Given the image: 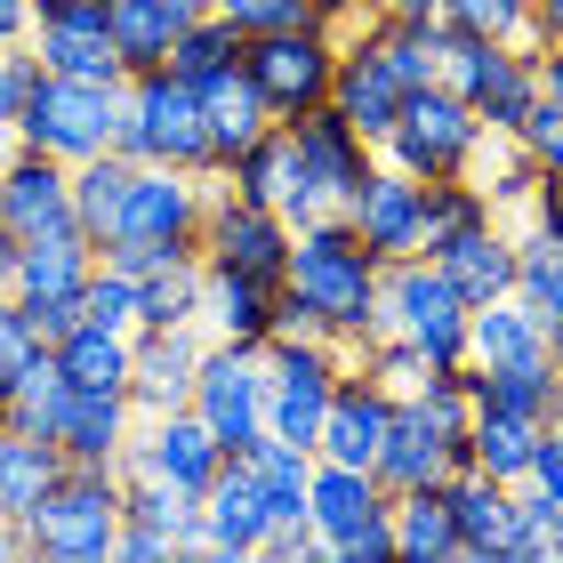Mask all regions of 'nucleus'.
Here are the masks:
<instances>
[{
    "label": "nucleus",
    "mask_w": 563,
    "mask_h": 563,
    "mask_svg": "<svg viewBox=\"0 0 563 563\" xmlns=\"http://www.w3.org/2000/svg\"><path fill=\"white\" fill-rule=\"evenodd\" d=\"M113 531H121V475L65 459V475L24 516V555L33 563H113Z\"/></svg>",
    "instance_id": "3"
},
{
    "label": "nucleus",
    "mask_w": 563,
    "mask_h": 563,
    "mask_svg": "<svg viewBox=\"0 0 563 563\" xmlns=\"http://www.w3.org/2000/svg\"><path fill=\"white\" fill-rule=\"evenodd\" d=\"M523 483H531V492H548V499H563V427L555 419L540 427V451H531V475Z\"/></svg>",
    "instance_id": "51"
},
{
    "label": "nucleus",
    "mask_w": 563,
    "mask_h": 563,
    "mask_svg": "<svg viewBox=\"0 0 563 563\" xmlns=\"http://www.w3.org/2000/svg\"><path fill=\"white\" fill-rule=\"evenodd\" d=\"M33 73H41V65H33V48H24V41H16V48H0V137H9L16 97H24V81H33Z\"/></svg>",
    "instance_id": "50"
},
{
    "label": "nucleus",
    "mask_w": 563,
    "mask_h": 563,
    "mask_svg": "<svg viewBox=\"0 0 563 563\" xmlns=\"http://www.w3.org/2000/svg\"><path fill=\"white\" fill-rule=\"evenodd\" d=\"M467 363L475 371H548L555 346H548L540 314L507 290V298H492V306H475V314H467Z\"/></svg>",
    "instance_id": "24"
},
{
    "label": "nucleus",
    "mask_w": 563,
    "mask_h": 563,
    "mask_svg": "<svg viewBox=\"0 0 563 563\" xmlns=\"http://www.w3.org/2000/svg\"><path fill=\"white\" fill-rule=\"evenodd\" d=\"M137 434V411H130V387H73V411L57 427V451L73 467H113Z\"/></svg>",
    "instance_id": "27"
},
{
    "label": "nucleus",
    "mask_w": 563,
    "mask_h": 563,
    "mask_svg": "<svg viewBox=\"0 0 563 563\" xmlns=\"http://www.w3.org/2000/svg\"><path fill=\"white\" fill-rule=\"evenodd\" d=\"M177 322H201V258L137 282V330H177Z\"/></svg>",
    "instance_id": "41"
},
{
    "label": "nucleus",
    "mask_w": 563,
    "mask_h": 563,
    "mask_svg": "<svg viewBox=\"0 0 563 563\" xmlns=\"http://www.w3.org/2000/svg\"><path fill=\"white\" fill-rule=\"evenodd\" d=\"M540 97H555V106H563V33L540 41Z\"/></svg>",
    "instance_id": "52"
},
{
    "label": "nucleus",
    "mask_w": 563,
    "mask_h": 563,
    "mask_svg": "<svg viewBox=\"0 0 563 563\" xmlns=\"http://www.w3.org/2000/svg\"><path fill=\"white\" fill-rule=\"evenodd\" d=\"M282 306L330 330L339 346H363L378 330V258L354 242L346 218H314L290 234V266H282Z\"/></svg>",
    "instance_id": "1"
},
{
    "label": "nucleus",
    "mask_w": 563,
    "mask_h": 563,
    "mask_svg": "<svg viewBox=\"0 0 563 563\" xmlns=\"http://www.w3.org/2000/svg\"><path fill=\"white\" fill-rule=\"evenodd\" d=\"M354 371H363V378H371V387L387 395V402H411V395H419V387H427V378L443 371V363H434V354H419L411 339H387V330H378V339H363V346H354Z\"/></svg>",
    "instance_id": "40"
},
{
    "label": "nucleus",
    "mask_w": 563,
    "mask_h": 563,
    "mask_svg": "<svg viewBox=\"0 0 563 563\" xmlns=\"http://www.w3.org/2000/svg\"><path fill=\"white\" fill-rule=\"evenodd\" d=\"M467 177H475V169H467ZM475 186L492 194V210L507 218V210H523V201H531V186H540V162H531L516 137H499V169H483Z\"/></svg>",
    "instance_id": "45"
},
{
    "label": "nucleus",
    "mask_w": 563,
    "mask_h": 563,
    "mask_svg": "<svg viewBox=\"0 0 563 563\" xmlns=\"http://www.w3.org/2000/svg\"><path fill=\"white\" fill-rule=\"evenodd\" d=\"M290 234H298V225L282 210L210 186V210H201V266H234V274L282 282V266H290Z\"/></svg>",
    "instance_id": "10"
},
{
    "label": "nucleus",
    "mask_w": 563,
    "mask_h": 563,
    "mask_svg": "<svg viewBox=\"0 0 563 563\" xmlns=\"http://www.w3.org/2000/svg\"><path fill=\"white\" fill-rule=\"evenodd\" d=\"M451 499V531H459V563H507V483H492L483 467H459L443 483Z\"/></svg>",
    "instance_id": "30"
},
{
    "label": "nucleus",
    "mask_w": 563,
    "mask_h": 563,
    "mask_svg": "<svg viewBox=\"0 0 563 563\" xmlns=\"http://www.w3.org/2000/svg\"><path fill=\"white\" fill-rule=\"evenodd\" d=\"M387 419H395V402L371 387L363 371H339V387H330V411L314 427V459H339V467H371L378 443H387Z\"/></svg>",
    "instance_id": "21"
},
{
    "label": "nucleus",
    "mask_w": 563,
    "mask_h": 563,
    "mask_svg": "<svg viewBox=\"0 0 563 563\" xmlns=\"http://www.w3.org/2000/svg\"><path fill=\"white\" fill-rule=\"evenodd\" d=\"M434 16H443L451 33L523 41V48H531V0H434Z\"/></svg>",
    "instance_id": "43"
},
{
    "label": "nucleus",
    "mask_w": 563,
    "mask_h": 563,
    "mask_svg": "<svg viewBox=\"0 0 563 563\" xmlns=\"http://www.w3.org/2000/svg\"><path fill=\"white\" fill-rule=\"evenodd\" d=\"M306 9H314L322 24H339V33H346L354 16H371V9H378V0H306Z\"/></svg>",
    "instance_id": "54"
},
{
    "label": "nucleus",
    "mask_w": 563,
    "mask_h": 563,
    "mask_svg": "<svg viewBox=\"0 0 563 563\" xmlns=\"http://www.w3.org/2000/svg\"><path fill=\"white\" fill-rule=\"evenodd\" d=\"M33 33V0H0V48H16Z\"/></svg>",
    "instance_id": "53"
},
{
    "label": "nucleus",
    "mask_w": 563,
    "mask_h": 563,
    "mask_svg": "<svg viewBox=\"0 0 563 563\" xmlns=\"http://www.w3.org/2000/svg\"><path fill=\"white\" fill-rule=\"evenodd\" d=\"M548 419L563 427V346H555V371H548Z\"/></svg>",
    "instance_id": "57"
},
{
    "label": "nucleus",
    "mask_w": 563,
    "mask_h": 563,
    "mask_svg": "<svg viewBox=\"0 0 563 563\" xmlns=\"http://www.w3.org/2000/svg\"><path fill=\"white\" fill-rule=\"evenodd\" d=\"M492 194L475 186V177H427V210H419V250H443L451 234H467V225H492Z\"/></svg>",
    "instance_id": "38"
},
{
    "label": "nucleus",
    "mask_w": 563,
    "mask_h": 563,
    "mask_svg": "<svg viewBox=\"0 0 563 563\" xmlns=\"http://www.w3.org/2000/svg\"><path fill=\"white\" fill-rule=\"evenodd\" d=\"M210 186L218 177H194V169H145L130 177V201H121V225L113 234H145V242H201V210H210ZM106 234V242H113ZM97 242V250H106Z\"/></svg>",
    "instance_id": "14"
},
{
    "label": "nucleus",
    "mask_w": 563,
    "mask_h": 563,
    "mask_svg": "<svg viewBox=\"0 0 563 563\" xmlns=\"http://www.w3.org/2000/svg\"><path fill=\"white\" fill-rule=\"evenodd\" d=\"M210 16H225L242 41H258V33H282V24H322L306 0H210Z\"/></svg>",
    "instance_id": "46"
},
{
    "label": "nucleus",
    "mask_w": 563,
    "mask_h": 563,
    "mask_svg": "<svg viewBox=\"0 0 563 563\" xmlns=\"http://www.w3.org/2000/svg\"><path fill=\"white\" fill-rule=\"evenodd\" d=\"M57 475H65V451H57V443H41V434L0 427V516H16V523H24Z\"/></svg>",
    "instance_id": "36"
},
{
    "label": "nucleus",
    "mask_w": 563,
    "mask_h": 563,
    "mask_svg": "<svg viewBox=\"0 0 563 563\" xmlns=\"http://www.w3.org/2000/svg\"><path fill=\"white\" fill-rule=\"evenodd\" d=\"M330 113L346 121V130H363L371 145L395 130V113H402V81L387 65H378V48L363 33H339V73H330Z\"/></svg>",
    "instance_id": "20"
},
{
    "label": "nucleus",
    "mask_w": 563,
    "mask_h": 563,
    "mask_svg": "<svg viewBox=\"0 0 563 563\" xmlns=\"http://www.w3.org/2000/svg\"><path fill=\"white\" fill-rule=\"evenodd\" d=\"M434 266H443V282L467 306H492V298H507L516 290V234L492 218V225H467V234H451L443 250H427Z\"/></svg>",
    "instance_id": "26"
},
{
    "label": "nucleus",
    "mask_w": 563,
    "mask_h": 563,
    "mask_svg": "<svg viewBox=\"0 0 563 563\" xmlns=\"http://www.w3.org/2000/svg\"><path fill=\"white\" fill-rule=\"evenodd\" d=\"M0 563H24V523L0 516Z\"/></svg>",
    "instance_id": "56"
},
{
    "label": "nucleus",
    "mask_w": 563,
    "mask_h": 563,
    "mask_svg": "<svg viewBox=\"0 0 563 563\" xmlns=\"http://www.w3.org/2000/svg\"><path fill=\"white\" fill-rule=\"evenodd\" d=\"M113 145L145 169H194V177H218V153H210V121H201V89L177 81L169 65H145L121 81V121H113Z\"/></svg>",
    "instance_id": "2"
},
{
    "label": "nucleus",
    "mask_w": 563,
    "mask_h": 563,
    "mask_svg": "<svg viewBox=\"0 0 563 563\" xmlns=\"http://www.w3.org/2000/svg\"><path fill=\"white\" fill-rule=\"evenodd\" d=\"M563 33V0H531V48Z\"/></svg>",
    "instance_id": "55"
},
{
    "label": "nucleus",
    "mask_w": 563,
    "mask_h": 563,
    "mask_svg": "<svg viewBox=\"0 0 563 563\" xmlns=\"http://www.w3.org/2000/svg\"><path fill=\"white\" fill-rule=\"evenodd\" d=\"M274 314H282V282L234 274V266H201V330H210V339L266 346L274 339Z\"/></svg>",
    "instance_id": "22"
},
{
    "label": "nucleus",
    "mask_w": 563,
    "mask_h": 563,
    "mask_svg": "<svg viewBox=\"0 0 563 563\" xmlns=\"http://www.w3.org/2000/svg\"><path fill=\"white\" fill-rule=\"evenodd\" d=\"M41 73H65V81H97V89H121L130 81V65H121V48L106 33V9H57V16H33V33H24Z\"/></svg>",
    "instance_id": "16"
},
{
    "label": "nucleus",
    "mask_w": 563,
    "mask_h": 563,
    "mask_svg": "<svg viewBox=\"0 0 563 563\" xmlns=\"http://www.w3.org/2000/svg\"><path fill=\"white\" fill-rule=\"evenodd\" d=\"M419 210H427V186H419V177L395 169V162H371V177L346 194L339 218L354 225V242L387 266V258H419Z\"/></svg>",
    "instance_id": "11"
},
{
    "label": "nucleus",
    "mask_w": 563,
    "mask_h": 563,
    "mask_svg": "<svg viewBox=\"0 0 563 563\" xmlns=\"http://www.w3.org/2000/svg\"><path fill=\"white\" fill-rule=\"evenodd\" d=\"M81 322H106V330H130V339H137V274H121V266L97 258L89 290H81Z\"/></svg>",
    "instance_id": "44"
},
{
    "label": "nucleus",
    "mask_w": 563,
    "mask_h": 563,
    "mask_svg": "<svg viewBox=\"0 0 563 563\" xmlns=\"http://www.w3.org/2000/svg\"><path fill=\"white\" fill-rule=\"evenodd\" d=\"M57 225H73V169L33 145H9L0 153V234L33 242V234H57Z\"/></svg>",
    "instance_id": "19"
},
{
    "label": "nucleus",
    "mask_w": 563,
    "mask_h": 563,
    "mask_svg": "<svg viewBox=\"0 0 563 563\" xmlns=\"http://www.w3.org/2000/svg\"><path fill=\"white\" fill-rule=\"evenodd\" d=\"M306 523H314V540L330 563H346V548L363 540L371 523H387V483L371 467H339V459H314V475H306Z\"/></svg>",
    "instance_id": "13"
},
{
    "label": "nucleus",
    "mask_w": 563,
    "mask_h": 563,
    "mask_svg": "<svg viewBox=\"0 0 563 563\" xmlns=\"http://www.w3.org/2000/svg\"><path fill=\"white\" fill-rule=\"evenodd\" d=\"M516 298L540 314L548 346H563V234H548V225L516 234Z\"/></svg>",
    "instance_id": "34"
},
{
    "label": "nucleus",
    "mask_w": 563,
    "mask_h": 563,
    "mask_svg": "<svg viewBox=\"0 0 563 563\" xmlns=\"http://www.w3.org/2000/svg\"><path fill=\"white\" fill-rule=\"evenodd\" d=\"M113 555H121V563H169V555H177V531L121 516V531H113Z\"/></svg>",
    "instance_id": "49"
},
{
    "label": "nucleus",
    "mask_w": 563,
    "mask_h": 563,
    "mask_svg": "<svg viewBox=\"0 0 563 563\" xmlns=\"http://www.w3.org/2000/svg\"><path fill=\"white\" fill-rule=\"evenodd\" d=\"M73 411V378L57 371V346H41L33 363H24L9 387H0V427L16 434H41V443H57V427Z\"/></svg>",
    "instance_id": "31"
},
{
    "label": "nucleus",
    "mask_w": 563,
    "mask_h": 563,
    "mask_svg": "<svg viewBox=\"0 0 563 563\" xmlns=\"http://www.w3.org/2000/svg\"><path fill=\"white\" fill-rule=\"evenodd\" d=\"M57 346V371L73 387H130V330H106V322H73Z\"/></svg>",
    "instance_id": "37"
},
{
    "label": "nucleus",
    "mask_w": 563,
    "mask_h": 563,
    "mask_svg": "<svg viewBox=\"0 0 563 563\" xmlns=\"http://www.w3.org/2000/svg\"><path fill=\"white\" fill-rule=\"evenodd\" d=\"M483 145L492 137H483L467 97L443 89V81H419V89H402V113H395V130L378 137V162L411 169L427 186V177H467L483 162Z\"/></svg>",
    "instance_id": "4"
},
{
    "label": "nucleus",
    "mask_w": 563,
    "mask_h": 563,
    "mask_svg": "<svg viewBox=\"0 0 563 563\" xmlns=\"http://www.w3.org/2000/svg\"><path fill=\"white\" fill-rule=\"evenodd\" d=\"M194 89H201V121H210V153H218V177H225V162H234L242 145H258L274 130V106L258 97V81H250L242 57L218 65L210 81H194Z\"/></svg>",
    "instance_id": "25"
},
{
    "label": "nucleus",
    "mask_w": 563,
    "mask_h": 563,
    "mask_svg": "<svg viewBox=\"0 0 563 563\" xmlns=\"http://www.w3.org/2000/svg\"><path fill=\"white\" fill-rule=\"evenodd\" d=\"M210 16V0H106V33L121 48V65L145 73V65H169V41L186 24Z\"/></svg>",
    "instance_id": "28"
},
{
    "label": "nucleus",
    "mask_w": 563,
    "mask_h": 563,
    "mask_svg": "<svg viewBox=\"0 0 563 563\" xmlns=\"http://www.w3.org/2000/svg\"><path fill=\"white\" fill-rule=\"evenodd\" d=\"M201 346H210V330H201V322H177V330H137V339H130V411H137V419L186 411L194 371H201Z\"/></svg>",
    "instance_id": "17"
},
{
    "label": "nucleus",
    "mask_w": 563,
    "mask_h": 563,
    "mask_svg": "<svg viewBox=\"0 0 563 563\" xmlns=\"http://www.w3.org/2000/svg\"><path fill=\"white\" fill-rule=\"evenodd\" d=\"M387 516H395V555L402 563H459V531H451L443 483H427V492H395Z\"/></svg>",
    "instance_id": "35"
},
{
    "label": "nucleus",
    "mask_w": 563,
    "mask_h": 563,
    "mask_svg": "<svg viewBox=\"0 0 563 563\" xmlns=\"http://www.w3.org/2000/svg\"><path fill=\"white\" fill-rule=\"evenodd\" d=\"M507 563H563V499L516 483V499H507Z\"/></svg>",
    "instance_id": "39"
},
{
    "label": "nucleus",
    "mask_w": 563,
    "mask_h": 563,
    "mask_svg": "<svg viewBox=\"0 0 563 563\" xmlns=\"http://www.w3.org/2000/svg\"><path fill=\"white\" fill-rule=\"evenodd\" d=\"M130 177H137V162H130L121 145L89 153V162H73V225H81L89 242H106L113 225H121V201H130Z\"/></svg>",
    "instance_id": "33"
},
{
    "label": "nucleus",
    "mask_w": 563,
    "mask_h": 563,
    "mask_svg": "<svg viewBox=\"0 0 563 563\" xmlns=\"http://www.w3.org/2000/svg\"><path fill=\"white\" fill-rule=\"evenodd\" d=\"M89 274H97V242L81 234V225H57V234H33V242H24L9 290H16L24 306H41V298H81Z\"/></svg>",
    "instance_id": "29"
},
{
    "label": "nucleus",
    "mask_w": 563,
    "mask_h": 563,
    "mask_svg": "<svg viewBox=\"0 0 563 563\" xmlns=\"http://www.w3.org/2000/svg\"><path fill=\"white\" fill-rule=\"evenodd\" d=\"M242 65L258 97L274 106V121H298L330 106V73H339V24H282V33L242 41Z\"/></svg>",
    "instance_id": "8"
},
{
    "label": "nucleus",
    "mask_w": 563,
    "mask_h": 563,
    "mask_svg": "<svg viewBox=\"0 0 563 563\" xmlns=\"http://www.w3.org/2000/svg\"><path fill=\"white\" fill-rule=\"evenodd\" d=\"M113 467H145V475L177 483L186 499H201V492H210V475L225 467V443H218L194 411H162V419H137L130 451H121Z\"/></svg>",
    "instance_id": "12"
},
{
    "label": "nucleus",
    "mask_w": 563,
    "mask_h": 563,
    "mask_svg": "<svg viewBox=\"0 0 563 563\" xmlns=\"http://www.w3.org/2000/svg\"><path fill=\"white\" fill-rule=\"evenodd\" d=\"M186 411H194L201 427H210L225 451L258 443V434H266V346L210 339V346H201V371H194Z\"/></svg>",
    "instance_id": "9"
},
{
    "label": "nucleus",
    "mask_w": 563,
    "mask_h": 563,
    "mask_svg": "<svg viewBox=\"0 0 563 563\" xmlns=\"http://www.w3.org/2000/svg\"><path fill=\"white\" fill-rule=\"evenodd\" d=\"M113 121H121V89L65 81V73H33V81H24V97H16L9 137L73 169V162H89V153L113 145Z\"/></svg>",
    "instance_id": "5"
},
{
    "label": "nucleus",
    "mask_w": 563,
    "mask_h": 563,
    "mask_svg": "<svg viewBox=\"0 0 563 563\" xmlns=\"http://www.w3.org/2000/svg\"><path fill=\"white\" fill-rule=\"evenodd\" d=\"M507 137H516L548 177H563V106H555V97H531V113H523Z\"/></svg>",
    "instance_id": "47"
},
{
    "label": "nucleus",
    "mask_w": 563,
    "mask_h": 563,
    "mask_svg": "<svg viewBox=\"0 0 563 563\" xmlns=\"http://www.w3.org/2000/svg\"><path fill=\"white\" fill-rule=\"evenodd\" d=\"M459 467H467V434H443L419 402H395L387 443H378V459H371V475L387 483V499L395 492H427V483H451Z\"/></svg>",
    "instance_id": "18"
},
{
    "label": "nucleus",
    "mask_w": 563,
    "mask_h": 563,
    "mask_svg": "<svg viewBox=\"0 0 563 563\" xmlns=\"http://www.w3.org/2000/svg\"><path fill=\"white\" fill-rule=\"evenodd\" d=\"M16 258H24V242H16V234H0V290L16 282Z\"/></svg>",
    "instance_id": "58"
},
{
    "label": "nucleus",
    "mask_w": 563,
    "mask_h": 563,
    "mask_svg": "<svg viewBox=\"0 0 563 563\" xmlns=\"http://www.w3.org/2000/svg\"><path fill=\"white\" fill-rule=\"evenodd\" d=\"M540 427H548V419H523V411H492V402H475V419H467V467H483L492 483L516 492V483L531 475Z\"/></svg>",
    "instance_id": "32"
},
{
    "label": "nucleus",
    "mask_w": 563,
    "mask_h": 563,
    "mask_svg": "<svg viewBox=\"0 0 563 563\" xmlns=\"http://www.w3.org/2000/svg\"><path fill=\"white\" fill-rule=\"evenodd\" d=\"M434 81L459 89L483 121V137H507L540 97V48L523 41H483V33H443V65Z\"/></svg>",
    "instance_id": "7"
},
{
    "label": "nucleus",
    "mask_w": 563,
    "mask_h": 563,
    "mask_svg": "<svg viewBox=\"0 0 563 563\" xmlns=\"http://www.w3.org/2000/svg\"><path fill=\"white\" fill-rule=\"evenodd\" d=\"M41 346H48V339L33 330V314H24V298H16V290H0V387H9V378H16L24 363H33Z\"/></svg>",
    "instance_id": "48"
},
{
    "label": "nucleus",
    "mask_w": 563,
    "mask_h": 563,
    "mask_svg": "<svg viewBox=\"0 0 563 563\" xmlns=\"http://www.w3.org/2000/svg\"><path fill=\"white\" fill-rule=\"evenodd\" d=\"M467 314L475 306L451 290L443 282V266L427 258H387L378 266V330H387V339H411L419 354H434V363H467ZM371 330V339H378Z\"/></svg>",
    "instance_id": "6"
},
{
    "label": "nucleus",
    "mask_w": 563,
    "mask_h": 563,
    "mask_svg": "<svg viewBox=\"0 0 563 563\" xmlns=\"http://www.w3.org/2000/svg\"><path fill=\"white\" fill-rule=\"evenodd\" d=\"M266 523H274V516H266L258 483H250V467L225 451V467L210 475V492H201V540H210L218 563H242V555H258Z\"/></svg>",
    "instance_id": "23"
},
{
    "label": "nucleus",
    "mask_w": 563,
    "mask_h": 563,
    "mask_svg": "<svg viewBox=\"0 0 563 563\" xmlns=\"http://www.w3.org/2000/svg\"><path fill=\"white\" fill-rule=\"evenodd\" d=\"M290 130V145H298V169H306V186L322 194V210L339 218L346 210V194L371 177V162H378V145L363 137V130H346L330 106H314V113H298V121H282Z\"/></svg>",
    "instance_id": "15"
},
{
    "label": "nucleus",
    "mask_w": 563,
    "mask_h": 563,
    "mask_svg": "<svg viewBox=\"0 0 563 563\" xmlns=\"http://www.w3.org/2000/svg\"><path fill=\"white\" fill-rule=\"evenodd\" d=\"M242 57V33L225 16H201V24H186V33L169 41V73L177 81H210L218 65H234Z\"/></svg>",
    "instance_id": "42"
}]
</instances>
